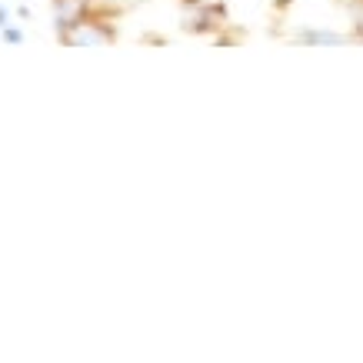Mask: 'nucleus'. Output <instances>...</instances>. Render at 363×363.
Segmentation results:
<instances>
[{
  "mask_svg": "<svg viewBox=\"0 0 363 363\" xmlns=\"http://www.w3.org/2000/svg\"><path fill=\"white\" fill-rule=\"evenodd\" d=\"M111 40H113V27H107L104 21H90V17L60 30V44L67 47H100V44H111Z\"/></svg>",
  "mask_w": 363,
  "mask_h": 363,
  "instance_id": "obj_1",
  "label": "nucleus"
},
{
  "mask_svg": "<svg viewBox=\"0 0 363 363\" xmlns=\"http://www.w3.org/2000/svg\"><path fill=\"white\" fill-rule=\"evenodd\" d=\"M223 27V11L213 4H194V11L184 13V30L190 33H207Z\"/></svg>",
  "mask_w": 363,
  "mask_h": 363,
  "instance_id": "obj_2",
  "label": "nucleus"
},
{
  "mask_svg": "<svg viewBox=\"0 0 363 363\" xmlns=\"http://www.w3.org/2000/svg\"><path fill=\"white\" fill-rule=\"evenodd\" d=\"M7 23H11V11H7V7H4V4H0V30H4V27H7Z\"/></svg>",
  "mask_w": 363,
  "mask_h": 363,
  "instance_id": "obj_6",
  "label": "nucleus"
},
{
  "mask_svg": "<svg viewBox=\"0 0 363 363\" xmlns=\"http://www.w3.org/2000/svg\"><path fill=\"white\" fill-rule=\"evenodd\" d=\"M4 40H7V44H23V33L7 23V27H4Z\"/></svg>",
  "mask_w": 363,
  "mask_h": 363,
  "instance_id": "obj_5",
  "label": "nucleus"
},
{
  "mask_svg": "<svg viewBox=\"0 0 363 363\" xmlns=\"http://www.w3.org/2000/svg\"><path fill=\"white\" fill-rule=\"evenodd\" d=\"M54 11H57V30H67L77 21H84L87 0H54Z\"/></svg>",
  "mask_w": 363,
  "mask_h": 363,
  "instance_id": "obj_3",
  "label": "nucleus"
},
{
  "mask_svg": "<svg viewBox=\"0 0 363 363\" xmlns=\"http://www.w3.org/2000/svg\"><path fill=\"white\" fill-rule=\"evenodd\" d=\"M297 40H303V44H340L343 37L340 33H330V30H317V33H300Z\"/></svg>",
  "mask_w": 363,
  "mask_h": 363,
  "instance_id": "obj_4",
  "label": "nucleus"
}]
</instances>
